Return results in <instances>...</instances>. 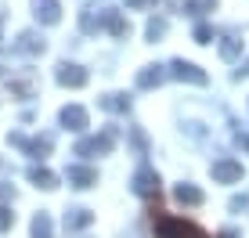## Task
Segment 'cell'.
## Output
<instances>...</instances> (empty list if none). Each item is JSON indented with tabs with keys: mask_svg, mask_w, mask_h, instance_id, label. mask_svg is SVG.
Returning a JSON list of instances; mask_svg holds the SVG:
<instances>
[{
	"mask_svg": "<svg viewBox=\"0 0 249 238\" xmlns=\"http://www.w3.org/2000/svg\"><path fill=\"white\" fill-rule=\"evenodd\" d=\"M152 227H156V235H159V238H206L202 227H195V224H184V220L166 217L159 206H152Z\"/></svg>",
	"mask_w": 249,
	"mask_h": 238,
	"instance_id": "1",
	"label": "cell"
},
{
	"mask_svg": "<svg viewBox=\"0 0 249 238\" xmlns=\"http://www.w3.org/2000/svg\"><path fill=\"white\" fill-rule=\"evenodd\" d=\"M112 144H116V134H112V130H105L101 137L80 141V144H76V155H105V152H112Z\"/></svg>",
	"mask_w": 249,
	"mask_h": 238,
	"instance_id": "2",
	"label": "cell"
},
{
	"mask_svg": "<svg viewBox=\"0 0 249 238\" xmlns=\"http://www.w3.org/2000/svg\"><path fill=\"white\" fill-rule=\"evenodd\" d=\"M58 83H62V87H83V83H87V72H83L80 65H62V69H58Z\"/></svg>",
	"mask_w": 249,
	"mask_h": 238,
	"instance_id": "3",
	"label": "cell"
},
{
	"mask_svg": "<svg viewBox=\"0 0 249 238\" xmlns=\"http://www.w3.org/2000/svg\"><path fill=\"white\" fill-rule=\"evenodd\" d=\"M36 18L44 25H54L62 18V4H58V0H36Z\"/></svg>",
	"mask_w": 249,
	"mask_h": 238,
	"instance_id": "4",
	"label": "cell"
},
{
	"mask_svg": "<svg viewBox=\"0 0 249 238\" xmlns=\"http://www.w3.org/2000/svg\"><path fill=\"white\" fill-rule=\"evenodd\" d=\"M69 184H76V188H90V184H98V173L87 166H69Z\"/></svg>",
	"mask_w": 249,
	"mask_h": 238,
	"instance_id": "5",
	"label": "cell"
},
{
	"mask_svg": "<svg viewBox=\"0 0 249 238\" xmlns=\"http://www.w3.org/2000/svg\"><path fill=\"white\" fill-rule=\"evenodd\" d=\"M134 191H141V195H159V177L152 173V170H141V173L134 177Z\"/></svg>",
	"mask_w": 249,
	"mask_h": 238,
	"instance_id": "6",
	"label": "cell"
},
{
	"mask_svg": "<svg viewBox=\"0 0 249 238\" xmlns=\"http://www.w3.org/2000/svg\"><path fill=\"white\" fill-rule=\"evenodd\" d=\"M62 123L69 130H83V126H87V112H83L80 105H69V108H62Z\"/></svg>",
	"mask_w": 249,
	"mask_h": 238,
	"instance_id": "7",
	"label": "cell"
},
{
	"mask_svg": "<svg viewBox=\"0 0 249 238\" xmlns=\"http://www.w3.org/2000/svg\"><path fill=\"white\" fill-rule=\"evenodd\" d=\"M94 220L90 209H72V213H65V231H80V227H87Z\"/></svg>",
	"mask_w": 249,
	"mask_h": 238,
	"instance_id": "8",
	"label": "cell"
},
{
	"mask_svg": "<svg viewBox=\"0 0 249 238\" xmlns=\"http://www.w3.org/2000/svg\"><path fill=\"white\" fill-rule=\"evenodd\" d=\"M174 76H181V80H192V83H206V72H199L195 65H188V62H174Z\"/></svg>",
	"mask_w": 249,
	"mask_h": 238,
	"instance_id": "9",
	"label": "cell"
},
{
	"mask_svg": "<svg viewBox=\"0 0 249 238\" xmlns=\"http://www.w3.org/2000/svg\"><path fill=\"white\" fill-rule=\"evenodd\" d=\"M98 25H105V29H108V33H112V36H126V22H123V18H119V15H116V11H105V18H101Z\"/></svg>",
	"mask_w": 249,
	"mask_h": 238,
	"instance_id": "10",
	"label": "cell"
},
{
	"mask_svg": "<svg viewBox=\"0 0 249 238\" xmlns=\"http://www.w3.org/2000/svg\"><path fill=\"white\" fill-rule=\"evenodd\" d=\"M213 177H217V181H238V177H242V166H235V163H217V166H213Z\"/></svg>",
	"mask_w": 249,
	"mask_h": 238,
	"instance_id": "11",
	"label": "cell"
},
{
	"mask_svg": "<svg viewBox=\"0 0 249 238\" xmlns=\"http://www.w3.org/2000/svg\"><path fill=\"white\" fill-rule=\"evenodd\" d=\"M29 181L36 184V188H54V173H51V170H29Z\"/></svg>",
	"mask_w": 249,
	"mask_h": 238,
	"instance_id": "12",
	"label": "cell"
},
{
	"mask_svg": "<svg viewBox=\"0 0 249 238\" xmlns=\"http://www.w3.org/2000/svg\"><path fill=\"white\" fill-rule=\"evenodd\" d=\"M162 83V72H159V65H152V69H144L141 76H137V87H159Z\"/></svg>",
	"mask_w": 249,
	"mask_h": 238,
	"instance_id": "13",
	"label": "cell"
},
{
	"mask_svg": "<svg viewBox=\"0 0 249 238\" xmlns=\"http://www.w3.org/2000/svg\"><path fill=\"white\" fill-rule=\"evenodd\" d=\"M101 108H108V112H126L130 101H126L123 94H108V98H101Z\"/></svg>",
	"mask_w": 249,
	"mask_h": 238,
	"instance_id": "14",
	"label": "cell"
},
{
	"mask_svg": "<svg viewBox=\"0 0 249 238\" xmlns=\"http://www.w3.org/2000/svg\"><path fill=\"white\" fill-rule=\"evenodd\" d=\"M177 199L188 202V206H199V202H202V191H199V188H188V184H181V188H177Z\"/></svg>",
	"mask_w": 249,
	"mask_h": 238,
	"instance_id": "15",
	"label": "cell"
},
{
	"mask_svg": "<svg viewBox=\"0 0 249 238\" xmlns=\"http://www.w3.org/2000/svg\"><path fill=\"white\" fill-rule=\"evenodd\" d=\"M15 47H18V51H29V54H33V51H44V40H36L33 33H22Z\"/></svg>",
	"mask_w": 249,
	"mask_h": 238,
	"instance_id": "16",
	"label": "cell"
},
{
	"mask_svg": "<svg viewBox=\"0 0 249 238\" xmlns=\"http://www.w3.org/2000/svg\"><path fill=\"white\" fill-rule=\"evenodd\" d=\"M33 235H36V238H51V220H47V213H40L36 220H33Z\"/></svg>",
	"mask_w": 249,
	"mask_h": 238,
	"instance_id": "17",
	"label": "cell"
},
{
	"mask_svg": "<svg viewBox=\"0 0 249 238\" xmlns=\"http://www.w3.org/2000/svg\"><path fill=\"white\" fill-rule=\"evenodd\" d=\"M220 54H224V58H235V54H238V40H235V36H228V40H224V47H220Z\"/></svg>",
	"mask_w": 249,
	"mask_h": 238,
	"instance_id": "18",
	"label": "cell"
},
{
	"mask_svg": "<svg viewBox=\"0 0 249 238\" xmlns=\"http://www.w3.org/2000/svg\"><path fill=\"white\" fill-rule=\"evenodd\" d=\"M11 224H15V213H11V209H4V206H0V231H7Z\"/></svg>",
	"mask_w": 249,
	"mask_h": 238,
	"instance_id": "19",
	"label": "cell"
},
{
	"mask_svg": "<svg viewBox=\"0 0 249 238\" xmlns=\"http://www.w3.org/2000/svg\"><path fill=\"white\" fill-rule=\"evenodd\" d=\"M166 33V22H148V36L156 40V36H162Z\"/></svg>",
	"mask_w": 249,
	"mask_h": 238,
	"instance_id": "20",
	"label": "cell"
},
{
	"mask_svg": "<svg viewBox=\"0 0 249 238\" xmlns=\"http://www.w3.org/2000/svg\"><path fill=\"white\" fill-rule=\"evenodd\" d=\"M195 40H199V44H206V40H210V29H206V25H199V29H195Z\"/></svg>",
	"mask_w": 249,
	"mask_h": 238,
	"instance_id": "21",
	"label": "cell"
},
{
	"mask_svg": "<svg viewBox=\"0 0 249 238\" xmlns=\"http://www.w3.org/2000/svg\"><path fill=\"white\" fill-rule=\"evenodd\" d=\"M130 7H141V4H156V0H126Z\"/></svg>",
	"mask_w": 249,
	"mask_h": 238,
	"instance_id": "22",
	"label": "cell"
},
{
	"mask_svg": "<svg viewBox=\"0 0 249 238\" xmlns=\"http://www.w3.org/2000/svg\"><path fill=\"white\" fill-rule=\"evenodd\" d=\"M220 238H235V235H220Z\"/></svg>",
	"mask_w": 249,
	"mask_h": 238,
	"instance_id": "23",
	"label": "cell"
},
{
	"mask_svg": "<svg viewBox=\"0 0 249 238\" xmlns=\"http://www.w3.org/2000/svg\"><path fill=\"white\" fill-rule=\"evenodd\" d=\"M242 72H249V62H246V69H242Z\"/></svg>",
	"mask_w": 249,
	"mask_h": 238,
	"instance_id": "24",
	"label": "cell"
}]
</instances>
